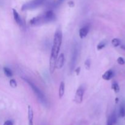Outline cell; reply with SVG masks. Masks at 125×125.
I'll list each match as a JSON object with an SVG mask.
<instances>
[{
    "instance_id": "obj_1",
    "label": "cell",
    "mask_w": 125,
    "mask_h": 125,
    "mask_svg": "<svg viewBox=\"0 0 125 125\" xmlns=\"http://www.w3.org/2000/svg\"><path fill=\"white\" fill-rule=\"evenodd\" d=\"M62 41V34L61 30H57L54 34L53 45L51 49V56L50 59V71L51 74L54 72L56 69V62L57 56L61 49Z\"/></svg>"
},
{
    "instance_id": "obj_2",
    "label": "cell",
    "mask_w": 125,
    "mask_h": 125,
    "mask_svg": "<svg viewBox=\"0 0 125 125\" xmlns=\"http://www.w3.org/2000/svg\"><path fill=\"white\" fill-rule=\"evenodd\" d=\"M56 18L54 13L52 10H49L46 11L44 14L40 15L36 17L32 18L30 20V24L33 26H37L42 24L48 23L49 22L52 21Z\"/></svg>"
},
{
    "instance_id": "obj_3",
    "label": "cell",
    "mask_w": 125,
    "mask_h": 125,
    "mask_svg": "<svg viewBox=\"0 0 125 125\" xmlns=\"http://www.w3.org/2000/svg\"><path fill=\"white\" fill-rule=\"evenodd\" d=\"M23 78V79H24V80L28 84H29V86L31 87L32 90H33L34 93L35 94L37 97L38 100L40 101V102L42 104L45 105V106H46V105L47 104V100H46V97H45L43 93L39 89V88L37 87L34 84V83H33V82H32L30 79L26 78Z\"/></svg>"
},
{
    "instance_id": "obj_4",
    "label": "cell",
    "mask_w": 125,
    "mask_h": 125,
    "mask_svg": "<svg viewBox=\"0 0 125 125\" xmlns=\"http://www.w3.org/2000/svg\"><path fill=\"white\" fill-rule=\"evenodd\" d=\"M46 2V0H32L22 6L21 10H28L35 9L40 7Z\"/></svg>"
},
{
    "instance_id": "obj_5",
    "label": "cell",
    "mask_w": 125,
    "mask_h": 125,
    "mask_svg": "<svg viewBox=\"0 0 125 125\" xmlns=\"http://www.w3.org/2000/svg\"><path fill=\"white\" fill-rule=\"evenodd\" d=\"M78 47L76 46H75L73 48V52H72V57H71L70 63V69L71 72H73V70L74 69V67H75L77 58H78Z\"/></svg>"
},
{
    "instance_id": "obj_6",
    "label": "cell",
    "mask_w": 125,
    "mask_h": 125,
    "mask_svg": "<svg viewBox=\"0 0 125 125\" xmlns=\"http://www.w3.org/2000/svg\"><path fill=\"white\" fill-rule=\"evenodd\" d=\"M84 88L83 86H80L76 92L75 96H74V101L76 103L80 104L83 102V96L84 94Z\"/></svg>"
},
{
    "instance_id": "obj_7",
    "label": "cell",
    "mask_w": 125,
    "mask_h": 125,
    "mask_svg": "<svg viewBox=\"0 0 125 125\" xmlns=\"http://www.w3.org/2000/svg\"><path fill=\"white\" fill-rule=\"evenodd\" d=\"M64 61H65V57H64V54L61 53L59 55L58 57L56 59V68L57 69H61L63 67V64H64Z\"/></svg>"
},
{
    "instance_id": "obj_8",
    "label": "cell",
    "mask_w": 125,
    "mask_h": 125,
    "mask_svg": "<svg viewBox=\"0 0 125 125\" xmlns=\"http://www.w3.org/2000/svg\"><path fill=\"white\" fill-rule=\"evenodd\" d=\"M89 30H90V26L89 25H86L85 26L83 27L82 28H81L79 32V35L80 38H81V39L85 38L88 35V34H89Z\"/></svg>"
},
{
    "instance_id": "obj_9",
    "label": "cell",
    "mask_w": 125,
    "mask_h": 125,
    "mask_svg": "<svg viewBox=\"0 0 125 125\" xmlns=\"http://www.w3.org/2000/svg\"><path fill=\"white\" fill-rule=\"evenodd\" d=\"M12 12H13V18H14V20L15 21L16 23H17L19 26H23V21H22L21 18L20 16L18 14L17 11L15 9H12Z\"/></svg>"
},
{
    "instance_id": "obj_10",
    "label": "cell",
    "mask_w": 125,
    "mask_h": 125,
    "mask_svg": "<svg viewBox=\"0 0 125 125\" xmlns=\"http://www.w3.org/2000/svg\"><path fill=\"white\" fill-rule=\"evenodd\" d=\"M28 120H29V125H34L33 124V118H34V112L30 106L28 107Z\"/></svg>"
},
{
    "instance_id": "obj_11",
    "label": "cell",
    "mask_w": 125,
    "mask_h": 125,
    "mask_svg": "<svg viewBox=\"0 0 125 125\" xmlns=\"http://www.w3.org/2000/svg\"><path fill=\"white\" fill-rule=\"evenodd\" d=\"M114 72L113 71L111 70H107V72H105L102 76L103 79H104L106 81H109L113 78L114 76Z\"/></svg>"
},
{
    "instance_id": "obj_12",
    "label": "cell",
    "mask_w": 125,
    "mask_h": 125,
    "mask_svg": "<svg viewBox=\"0 0 125 125\" xmlns=\"http://www.w3.org/2000/svg\"><path fill=\"white\" fill-rule=\"evenodd\" d=\"M65 93V83L63 81H62L60 84L59 90V96L60 98L62 97Z\"/></svg>"
},
{
    "instance_id": "obj_13",
    "label": "cell",
    "mask_w": 125,
    "mask_h": 125,
    "mask_svg": "<svg viewBox=\"0 0 125 125\" xmlns=\"http://www.w3.org/2000/svg\"><path fill=\"white\" fill-rule=\"evenodd\" d=\"M63 1H64V0H56V1H54V2H52V3L50 4L49 7L51 9L56 8V7H58Z\"/></svg>"
},
{
    "instance_id": "obj_14",
    "label": "cell",
    "mask_w": 125,
    "mask_h": 125,
    "mask_svg": "<svg viewBox=\"0 0 125 125\" xmlns=\"http://www.w3.org/2000/svg\"><path fill=\"white\" fill-rule=\"evenodd\" d=\"M3 70L4 72L5 75L7 77H8V78H10V77L13 76V73H12V70L10 68H7V67H4L3 68Z\"/></svg>"
},
{
    "instance_id": "obj_15",
    "label": "cell",
    "mask_w": 125,
    "mask_h": 125,
    "mask_svg": "<svg viewBox=\"0 0 125 125\" xmlns=\"http://www.w3.org/2000/svg\"><path fill=\"white\" fill-rule=\"evenodd\" d=\"M112 89L114 90V92L115 93L119 92L120 87H119V85H118V83H116V82H114L112 84Z\"/></svg>"
},
{
    "instance_id": "obj_16",
    "label": "cell",
    "mask_w": 125,
    "mask_h": 125,
    "mask_svg": "<svg viewBox=\"0 0 125 125\" xmlns=\"http://www.w3.org/2000/svg\"><path fill=\"white\" fill-rule=\"evenodd\" d=\"M119 115L121 117H124L125 116V105L122 104L120 106L119 110Z\"/></svg>"
},
{
    "instance_id": "obj_17",
    "label": "cell",
    "mask_w": 125,
    "mask_h": 125,
    "mask_svg": "<svg viewBox=\"0 0 125 125\" xmlns=\"http://www.w3.org/2000/svg\"><path fill=\"white\" fill-rule=\"evenodd\" d=\"M121 41L120 39H114L113 40H112V44L114 47H117V46H119L120 45Z\"/></svg>"
},
{
    "instance_id": "obj_18",
    "label": "cell",
    "mask_w": 125,
    "mask_h": 125,
    "mask_svg": "<svg viewBox=\"0 0 125 125\" xmlns=\"http://www.w3.org/2000/svg\"><path fill=\"white\" fill-rule=\"evenodd\" d=\"M106 42H101L98 43V45H97V49L98 50H101L102 49H103L106 46Z\"/></svg>"
},
{
    "instance_id": "obj_19",
    "label": "cell",
    "mask_w": 125,
    "mask_h": 125,
    "mask_svg": "<svg viewBox=\"0 0 125 125\" xmlns=\"http://www.w3.org/2000/svg\"><path fill=\"white\" fill-rule=\"evenodd\" d=\"M10 85L12 87V88H16L17 86V81H15V79H12L10 80Z\"/></svg>"
},
{
    "instance_id": "obj_20",
    "label": "cell",
    "mask_w": 125,
    "mask_h": 125,
    "mask_svg": "<svg viewBox=\"0 0 125 125\" xmlns=\"http://www.w3.org/2000/svg\"><path fill=\"white\" fill-rule=\"evenodd\" d=\"M90 65H91V62H90V60L89 59H87L85 61V67L87 70H89L90 68Z\"/></svg>"
},
{
    "instance_id": "obj_21",
    "label": "cell",
    "mask_w": 125,
    "mask_h": 125,
    "mask_svg": "<svg viewBox=\"0 0 125 125\" xmlns=\"http://www.w3.org/2000/svg\"><path fill=\"white\" fill-rule=\"evenodd\" d=\"M117 62H118L120 65H124L125 63V60L123 59L122 57H118V59H117Z\"/></svg>"
},
{
    "instance_id": "obj_22",
    "label": "cell",
    "mask_w": 125,
    "mask_h": 125,
    "mask_svg": "<svg viewBox=\"0 0 125 125\" xmlns=\"http://www.w3.org/2000/svg\"><path fill=\"white\" fill-rule=\"evenodd\" d=\"M3 125H13V122L11 120H7L4 122Z\"/></svg>"
},
{
    "instance_id": "obj_23",
    "label": "cell",
    "mask_w": 125,
    "mask_h": 125,
    "mask_svg": "<svg viewBox=\"0 0 125 125\" xmlns=\"http://www.w3.org/2000/svg\"><path fill=\"white\" fill-rule=\"evenodd\" d=\"M80 71H81V67H77L76 69L75 70L76 74L77 76H78L79 74V73H80Z\"/></svg>"
},
{
    "instance_id": "obj_24",
    "label": "cell",
    "mask_w": 125,
    "mask_h": 125,
    "mask_svg": "<svg viewBox=\"0 0 125 125\" xmlns=\"http://www.w3.org/2000/svg\"><path fill=\"white\" fill-rule=\"evenodd\" d=\"M68 6H69L70 7H74V2H73V1H69V2H68Z\"/></svg>"
},
{
    "instance_id": "obj_25",
    "label": "cell",
    "mask_w": 125,
    "mask_h": 125,
    "mask_svg": "<svg viewBox=\"0 0 125 125\" xmlns=\"http://www.w3.org/2000/svg\"><path fill=\"white\" fill-rule=\"evenodd\" d=\"M114 123H112V122L111 121V120L109 118L108 120H107V125H113Z\"/></svg>"
},
{
    "instance_id": "obj_26",
    "label": "cell",
    "mask_w": 125,
    "mask_h": 125,
    "mask_svg": "<svg viewBox=\"0 0 125 125\" xmlns=\"http://www.w3.org/2000/svg\"><path fill=\"white\" fill-rule=\"evenodd\" d=\"M118 98H117L115 99V102L117 103H118Z\"/></svg>"
}]
</instances>
